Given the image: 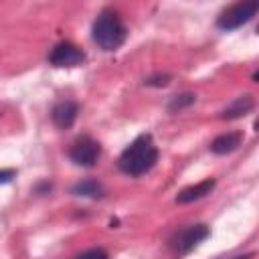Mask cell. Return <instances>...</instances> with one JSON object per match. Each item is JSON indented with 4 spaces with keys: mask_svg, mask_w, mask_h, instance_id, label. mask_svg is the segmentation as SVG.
Here are the masks:
<instances>
[{
    "mask_svg": "<svg viewBox=\"0 0 259 259\" xmlns=\"http://www.w3.org/2000/svg\"><path fill=\"white\" fill-rule=\"evenodd\" d=\"M158 148L150 134L138 136L117 158V168L127 176H142L150 172L158 162Z\"/></svg>",
    "mask_w": 259,
    "mask_h": 259,
    "instance_id": "cell-1",
    "label": "cell"
},
{
    "mask_svg": "<svg viewBox=\"0 0 259 259\" xmlns=\"http://www.w3.org/2000/svg\"><path fill=\"white\" fill-rule=\"evenodd\" d=\"M91 36H93V42L101 51L111 53V51H117L125 42L127 28H125V24L121 22L119 14L113 8H103L97 14V18L93 20Z\"/></svg>",
    "mask_w": 259,
    "mask_h": 259,
    "instance_id": "cell-2",
    "label": "cell"
},
{
    "mask_svg": "<svg viewBox=\"0 0 259 259\" xmlns=\"http://www.w3.org/2000/svg\"><path fill=\"white\" fill-rule=\"evenodd\" d=\"M208 237H210L208 225H204V223H194V225H186V227L178 229V231L170 237L168 247H170L172 255H174L176 259H180V257L188 255L190 251H194V249H196L202 241H206Z\"/></svg>",
    "mask_w": 259,
    "mask_h": 259,
    "instance_id": "cell-3",
    "label": "cell"
},
{
    "mask_svg": "<svg viewBox=\"0 0 259 259\" xmlns=\"http://www.w3.org/2000/svg\"><path fill=\"white\" fill-rule=\"evenodd\" d=\"M259 10V2L251 0V2H237L233 6H229L227 10H223L217 18V26L221 30H235L243 24H247Z\"/></svg>",
    "mask_w": 259,
    "mask_h": 259,
    "instance_id": "cell-4",
    "label": "cell"
},
{
    "mask_svg": "<svg viewBox=\"0 0 259 259\" xmlns=\"http://www.w3.org/2000/svg\"><path fill=\"white\" fill-rule=\"evenodd\" d=\"M99 156H101V146L91 136H79L71 144V150H69V158L73 160V164L83 166V168H93Z\"/></svg>",
    "mask_w": 259,
    "mask_h": 259,
    "instance_id": "cell-5",
    "label": "cell"
},
{
    "mask_svg": "<svg viewBox=\"0 0 259 259\" xmlns=\"http://www.w3.org/2000/svg\"><path fill=\"white\" fill-rule=\"evenodd\" d=\"M49 63L53 67H77L81 63H85V53L73 45V42H59L53 47L51 55H49Z\"/></svg>",
    "mask_w": 259,
    "mask_h": 259,
    "instance_id": "cell-6",
    "label": "cell"
},
{
    "mask_svg": "<svg viewBox=\"0 0 259 259\" xmlns=\"http://www.w3.org/2000/svg\"><path fill=\"white\" fill-rule=\"evenodd\" d=\"M77 115H79V103L73 99H63L55 103L51 109V119L59 130H69L75 123Z\"/></svg>",
    "mask_w": 259,
    "mask_h": 259,
    "instance_id": "cell-7",
    "label": "cell"
},
{
    "mask_svg": "<svg viewBox=\"0 0 259 259\" xmlns=\"http://www.w3.org/2000/svg\"><path fill=\"white\" fill-rule=\"evenodd\" d=\"M214 186H217V180H214V178H206V180H202V182H198V184H192V186L180 190V192L176 194V202H178V204H188V202L200 200V198H204L206 194H210V192L214 190Z\"/></svg>",
    "mask_w": 259,
    "mask_h": 259,
    "instance_id": "cell-8",
    "label": "cell"
},
{
    "mask_svg": "<svg viewBox=\"0 0 259 259\" xmlns=\"http://www.w3.org/2000/svg\"><path fill=\"white\" fill-rule=\"evenodd\" d=\"M241 144H243V134L241 132H227V134L217 136L210 142V152L219 154V156H225V154L235 152Z\"/></svg>",
    "mask_w": 259,
    "mask_h": 259,
    "instance_id": "cell-9",
    "label": "cell"
},
{
    "mask_svg": "<svg viewBox=\"0 0 259 259\" xmlns=\"http://www.w3.org/2000/svg\"><path fill=\"white\" fill-rule=\"evenodd\" d=\"M253 107H255L253 95H239L235 101H231V103L221 111L219 117H221V119H237V117L247 115Z\"/></svg>",
    "mask_w": 259,
    "mask_h": 259,
    "instance_id": "cell-10",
    "label": "cell"
},
{
    "mask_svg": "<svg viewBox=\"0 0 259 259\" xmlns=\"http://www.w3.org/2000/svg\"><path fill=\"white\" fill-rule=\"evenodd\" d=\"M71 192L75 196H83V198H101L105 194V188L99 180H93V178H85V180H79L73 184Z\"/></svg>",
    "mask_w": 259,
    "mask_h": 259,
    "instance_id": "cell-11",
    "label": "cell"
},
{
    "mask_svg": "<svg viewBox=\"0 0 259 259\" xmlns=\"http://www.w3.org/2000/svg\"><path fill=\"white\" fill-rule=\"evenodd\" d=\"M194 101H196V95H194V93H180V95H174V97H170V101H168V111H172V113L182 111V109L190 107Z\"/></svg>",
    "mask_w": 259,
    "mask_h": 259,
    "instance_id": "cell-12",
    "label": "cell"
},
{
    "mask_svg": "<svg viewBox=\"0 0 259 259\" xmlns=\"http://www.w3.org/2000/svg\"><path fill=\"white\" fill-rule=\"evenodd\" d=\"M73 259H109V255H107L105 249H101V247H93V249H87V251L79 253V255L73 257Z\"/></svg>",
    "mask_w": 259,
    "mask_h": 259,
    "instance_id": "cell-13",
    "label": "cell"
},
{
    "mask_svg": "<svg viewBox=\"0 0 259 259\" xmlns=\"http://www.w3.org/2000/svg\"><path fill=\"white\" fill-rule=\"evenodd\" d=\"M170 81H172V77H170L168 73H156V75L148 77L144 83H146V85H150V87H166Z\"/></svg>",
    "mask_w": 259,
    "mask_h": 259,
    "instance_id": "cell-14",
    "label": "cell"
},
{
    "mask_svg": "<svg viewBox=\"0 0 259 259\" xmlns=\"http://www.w3.org/2000/svg\"><path fill=\"white\" fill-rule=\"evenodd\" d=\"M14 176H16V172H14V170H10V168H8V170H0V184L10 182Z\"/></svg>",
    "mask_w": 259,
    "mask_h": 259,
    "instance_id": "cell-15",
    "label": "cell"
},
{
    "mask_svg": "<svg viewBox=\"0 0 259 259\" xmlns=\"http://www.w3.org/2000/svg\"><path fill=\"white\" fill-rule=\"evenodd\" d=\"M231 259H253V253H245V255H237V257H231Z\"/></svg>",
    "mask_w": 259,
    "mask_h": 259,
    "instance_id": "cell-16",
    "label": "cell"
}]
</instances>
